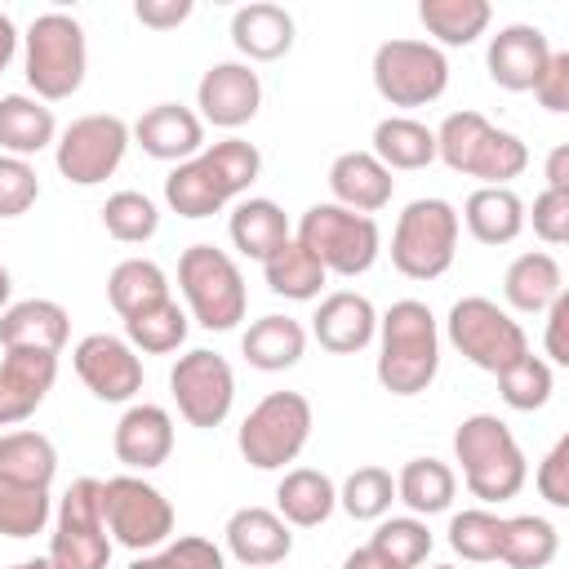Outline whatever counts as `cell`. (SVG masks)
Wrapping results in <instances>:
<instances>
[{
  "label": "cell",
  "mask_w": 569,
  "mask_h": 569,
  "mask_svg": "<svg viewBox=\"0 0 569 569\" xmlns=\"http://www.w3.org/2000/svg\"><path fill=\"white\" fill-rule=\"evenodd\" d=\"M262 173V156L244 138H222L200 156L182 160L164 178V204L178 218H213L222 204L244 196Z\"/></svg>",
  "instance_id": "6da1fadb"
},
{
  "label": "cell",
  "mask_w": 569,
  "mask_h": 569,
  "mask_svg": "<svg viewBox=\"0 0 569 569\" xmlns=\"http://www.w3.org/2000/svg\"><path fill=\"white\" fill-rule=\"evenodd\" d=\"M382 391L391 396H422L440 373V329L427 302L400 298L378 316V365Z\"/></svg>",
  "instance_id": "7a4b0ae2"
},
{
  "label": "cell",
  "mask_w": 569,
  "mask_h": 569,
  "mask_svg": "<svg viewBox=\"0 0 569 569\" xmlns=\"http://www.w3.org/2000/svg\"><path fill=\"white\" fill-rule=\"evenodd\" d=\"M436 156L453 173L480 178V187H511V178L529 169V147L480 111H449L436 129Z\"/></svg>",
  "instance_id": "3957f363"
},
{
  "label": "cell",
  "mask_w": 569,
  "mask_h": 569,
  "mask_svg": "<svg viewBox=\"0 0 569 569\" xmlns=\"http://www.w3.org/2000/svg\"><path fill=\"white\" fill-rule=\"evenodd\" d=\"M453 458L462 462V485L480 502H507L525 489L529 462L520 440L498 413H471L453 431Z\"/></svg>",
  "instance_id": "277c9868"
},
{
  "label": "cell",
  "mask_w": 569,
  "mask_h": 569,
  "mask_svg": "<svg viewBox=\"0 0 569 569\" xmlns=\"http://www.w3.org/2000/svg\"><path fill=\"white\" fill-rule=\"evenodd\" d=\"M22 71H27L31 98H40V102L71 98L84 84V71H89L84 27L62 9H49V13L31 18V27L22 36Z\"/></svg>",
  "instance_id": "5b68a950"
},
{
  "label": "cell",
  "mask_w": 569,
  "mask_h": 569,
  "mask_svg": "<svg viewBox=\"0 0 569 569\" xmlns=\"http://www.w3.org/2000/svg\"><path fill=\"white\" fill-rule=\"evenodd\" d=\"M178 289L187 298V311L200 329L227 333L244 320L249 293H244V276L236 267V258L218 244H191L178 258Z\"/></svg>",
  "instance_id": "8992f818"
},
{
  "label": "cell",
  "mask_w": 569,
  "mask_h": 569,
  "mask_svg": "<svg viewBox=\"0 0 569 569\" xmlns=\"http://www.w3.org/2000/svg\"><path fill=\"white\" fill-rule=\"evenodd\" d=\"M320 267L325 276H365L373 262H378V249H382V236H378V222L369 213H351L333 200L325 204H311L302 218H298V236H293Z\"/></svg>",
  "instance_id": "52a82bcc"
},
{
  "label": "cell",
  "mask_w": 569,
  "mask_h": 569,
  "mask_svg": "<svg viewBox=\"0 0 569 569\" xmlns=\"http://www.w3.org/2000/svg\"><path fill=\"white\" fill-rule=\"evenodd\" d=\"M458 209L440 196L409 200L391 231V267L409 280H436L453 267L458 253Z\"/></svg>",
  "instance_id": "ba28073f"
},
{
  "label": "cell",
  "mask_w": 569,
  "mask_h": 569,
  "mask_svg": "<svg viewBox=\"0 0 569 569\" xmlns=\"http://www.w3.org/2000/svg\"><path fill=\"white\" fill-rule=\"evenodd\" d=\"M111 533L102 520V480L80 476L58 498L53 533H49V565L53 569H107L111 565Z\"/></svg>",
  "instance_id": "9c48e42d"
},
{
  "label": "cell",
  "mask_w": 569,
  "mask_h": 569,
  "mask_svg": "<svg viewBox=\"0 0 569 569\" xmlns=\"http://www.w3.org/2000/svg\"><path fill=\"white\" fill-rule=\"evenodd\" d=\"M311 422H316L311 418V400L302 391H271V396H262L244 413L236 445H240V453H244L249 467L276 471V467L293 462L307 449Z\"/></svg>",
  "instance_id": "30bf717a"
},
{
  "label": "cell",
  "mask_w": 569,
  "mask_h": 569,
  "mask_svg": "<svg viewBox=\"0 0 569 569\" xmlns=\"http://www.w3.org/2000/svg\"><path fill=\"white\" fill-rule=\"evenodd\" d=\"M445 333L458 347V356L485 373H502L511 360H520L529 351L520 320H511L507 307H498L493 298H480V293H467L449 307Z\"/></svg>",
  "instance_id": "8fae6325"
},
{
  "label": "cell",
  "mask_w": 569,
  "mask_h": 569,
  "mask_svg": "<svg viewBox=\"0 0 569 569\" xmlns=\"http://www.w3.org/2000/svg\"><path fill=\"white\" fill-rule=\"evenodd\" d=\"M102 520L111 542L129 551H156L173 533V502L156 485L129 471V476L102 480Z\"/></svg>",
  "instance_id": "7c38bea8"
},
{
  "label": "cell",
  "mask_w": 569,
  "mask_h": 569,
  "mask_svg": "<svg viewBox=\"0 0 569 569\" xmlns=\"http://www.w3.org/2000/svg\"><path fill=\"white\" fill-rule=\"evenodd\" d=\"M129 142H133V138H129V124H124L120 116H111V111H89V116H76V120L58 133V142H53V164H58V173H62L67 182H76V187H98V182H107V178L120 169Z\"/></svg>",
  "instance_id": "4fadbf2b"
},
{
  "label": "cell",
  "mask_w": 569,
  "mask_h": 569,
  "mask_svg": "<svg viewBox=\"0 0 569 569\" xmlns=\"http://www.w3.org/2000/svg\"><path fill=\"white\" fill-rule=\"evenodd\" d=\"M373 89L391 107H427L449 89V62L431 40H382L373 49Z\"/></svg>",
  "instance_id": "5bb4252c"
},
{
  "label": "cell",
  "mask_w": 569,
  "mask_h": 569,
  "mask_svg": "<svg viewBox=\"0 0 569 569\" xmlns=\"http://www.w3.org/2000/svg\"><path fill=\"white\" fill-rule=\"evenodd\" d=\"M169 396L187 427H222L236 405V373L218 351H187L169 369Z\"/></svg>",
  "instance_id": "9a60e30c"
},
{
  "label": "cell",
  "mask_w": 569,
  "mask_h": 569,
  "mask_svg": "<svg viewBox=\"0 0 569 569\" xmlns=\"http://www.w3.org/2000/svg\"><path fill=\"white\" fill-rule=\"evenodd\" d=\"M71 365H76L80 382L98 400H107V405H124V400H133L142 391V360L116 333H89V338H80L76 351H71Z\"/></svg>",
  "instance_id": "2e32d148"
},
{
  "label": "cell",
  "mask_w": 569,
  "mask_h": 569,
  "mask_svg": "<svg viewBox=\"0 0 569 569\" xmlns=\"http://www.w3.org/2000/svg\"><path fill=\"white\" fill-rule=\"evenodd\" d=\"M196 107L204 124L240 129L262 107V80L249 62H213L196 84Z\"/></svg>",
  "instance_id": "e0dca14e"
},
{
  "label": "cell",
  "mask_w": 569,
  "mask_h": 569,
  "mask_svg": "<svg viewBox=\"0 0 569 569\" xmlns=\"http://www.w3.org/2000/svg\"><path fill=\"white\" fill-rule=\"evenodd\" d=\"M547 62H551V40L542 27H529V22L502 27L485 53L489 80L507 93H529L538 84V76L547 71Z\"/></svg>",
  "instance_id": "ac0fdd59"
},
{
  "label": "cell",
  "mask_w": 569,
  "mask_h": 569,
  "mask_svg": "<svg viewBox=\"0 0 569 569\" xmlns=\"http://www.w3.org/2000/svg\"><path fill=\"white\" fill-rule=\"evenodd\" d=\"M129 138H133L151 160H173V164H182V160H191V156L204 151V120H200L191 107H182V102H156V107H147V111L133 120Z\"/></svg>",
  "instance_id": "d6986e66"
},
{
  "label": "cell",
  "mask_w": 569,
  "mask_h": 569,
  "mask_svg": "<svg viewBox=\"0 0 569 569\" xmlns=\"http://www.w3.org/2000/svg\"><path fill=\"white\" fill-rule=\"evenodd\" d=\"M58 356L53 351H4L0 360V427L27 422L53 391Z\"/></svg>",
  "instance_id": "ffe728a7"
},
{
  "label": "cell",
  "mask_w": 569,
  "mask_h": 569,
  "mask_svg": "<svg viewBox=\"0 0 569 569\" xmlns=\"http://www.w3.org/2000/svg\"><path fill=\"white\" fill-rule=\"evenodd\" d=\"M311 333L325 351L333 356H356L378 338V311L365 293L356 289H338L329 298H320L316 316H311Z\"/></svg>",
  "instance_id": "44dd1931"
},
{
  "label": "cell",
  "mask_w": 569,
  "mask_h": 569,
  "mask_svg": "<svg viewBox=\"0 0 569 569\" xmlns=\"http://www.w3.org/2000/svg\"><path fill=\"white\" fill-rule=\"evenodd\" d=\"M111 449L129 471H151L173 453V418L160 405H129L111 431Z\"/></svg>",
  "instance_id": "7402d4cb"
},
{
  "label": "cell",
  "mask_w": 569,
  "mask_h": 569,
  "mask_svg": "<svg viewBox=\"0 0 569 569\" xmlns=\"http://www.w3.org/2000/svg\"><path fill=\"white\" fill-rule=\"evenodd\" d=\"M71 333V316L53 298H22L0 311V347L4 351H62Z\"/></svg>",
  "instance_id": "603a6c76"
},
{
  "label": "cell",
  "mask_w": 569,
  "mask_h": 569,
  "mask_svg": "<svg viewBox=\"0 0 569 569\" xmlns=\"http://www.w3.org/2000/svg\"><path fill=\"white\" fill-rule=\"evenodd\" d=\"M329 191H333V204L373 218L378 209L391 204L396 178H391V169L373 151H342L329 164Z\"/></svg>",
  "instance_id": "cb8c5ba5"
},
{
  "label": "cell",
  "mask_w": 569,
  "mask_h": 569,
  "mask_svg": "<svg viewBox=\"0 0 569 569\" xmlns=\"http://www.w3.org/2000/svg\"><path fill=\"white\" fill-rule=\"evenodd\" d=\"M222 538H227V551L240 565H249V569H271V565H280L293 551L289 525L271 507H240V511H231Z\"/></svg>",
  "instance_id": "d4e9b609"
},
{
  "label": "cell",
  "mask_w": 569,
  "mask_h": 569,
  "mask_svg": "<svg viewBox=\"0 0 569 569\" xmlns=\"http://www.w3.org/2000/svg\"><path fill=\"white\" fill-rule=\"evenodd\" d=\"M231 44L249 62H276V58H284L293 49V13L284 4H271V0L240 4L231 13Z\"/></svg>",
  "instance_id": "484cf974"
},
{
  "label": "cell",
  "mask_w": 569,
  "mask_h": 569,
  "mask_svg": "<svg viewBox=\"0 0 569 569\" xmlns=\"http://www.w3.org/2000/svg\"><path fill=\"white\" fill-rule=\"evenodd\" d=\"M333 507H338V489L316 467H293L276 485V516L289 529H316L333 516Z\"/></svg>",
  "instance_id": "4316f807"
},
{
  "label": "cell",
  "mask_w": 569,
  "mask_h": 569,
  "mask_svg": "<svg viewBox=\"0 0 569 569\" xmlns=\"http://www.w3.org/2000/svg\"><path fill=\"white\" fill-rule=\"evenodd\" d=\"M53 142H58V120H53L49 102H40L31 93H4L0 98V151L4 156L27 160Z\"/></svg>",
  "instance_id": "83f0119b"
},
{
  "label": "cell",
  "mask_w": 569,
  "mask_h": 569,
  "mask_svg": "<svg viewBox=\"0 0 569 569\" xmlns=\"http://www.w3.org/2000/svg\"><path fill=\"white\" fill-rule=\"evenodd\" d=\"M560 293H565V271H560V262H556L551 253L533 249V253L511 258V267H507V276H502V298H507V307H516V311H525V316H538V311H547Z\"/></svg>",
  "instance_id": "f1b7e54d"
},
{
  "label": "cell",
  "mask_w": 569,
  "mask_h": 569,
  "mask_svg": "<svg viewBox=\"0 0 569 569\" xmlns=\"http://www.w3.org/2000/svg\"><path fill=\"white\" fill-rule=\"evenodd\" d=\"M240 351L253 369L262 373H284L302 360L307 351V329L293 320V316H258L244 338H240Z\"/></svg>",
  "instance_id": "f546056e"
},
{
  "label": "cell",
  "mask_w": 569,
  "mask_h": 569,
  "mask_svg": "<svg viewBox=\"0 0 569 569\" xmlns=\"http://www.w3.org/2000/svg\"><path fill=\"white\" fill-rule=\"evenodd\" d=\"M458 222H467L480 244H511L525 231V200L511 187H476Z\"/></svg>",
  "instance_id": "4dcf8cb0"
},
{
  "label": "cell",
  "mask_w": 569,
  "mask_h": 569,
  "mask_svg": "<svg viewBox=\"0 0 569 569\" xmlns=\"http://www.w3.org/2000/svg\"><path fill=\"white\" fill-rule=\"evenodd\" d=\"M227 231H231V244H236L244 258L267 262V258L289 240V218H284V209H280L276 200L249 196V200H240V204L231 209Z\"/></svg>",
  "instance_id": "1f68e13d"
},
{
  "label": "cell",
  "mask_w": 569,
  "mask_h": 569,
  "mask_svg": "<svg viewBox=\"0 0 569 569\" xmlns=\"http://www.w3.org/2000/svg\"><path fill=\"white\" fill-rule=\"evenodd\" d=\"M453 493H458V476L440 458H409L400 467V476H396V498L413 516H440V511H449Z\"/></svg>",
  "instance_id": "d6a6232c"
},
{
  "label": "cell",
  "mask_w": 569,
  "mask_h": 569,
  "mask_svg": "<svg viewBox=\"0 0 569 569\" xmlns=\"http://www.w3.org/2000/svg\"><path fill=\"white\" fill-rule=\"evenodd\" d=\"M387 169H427L436 160V129H427L413 116H387L373 124L369 147Z\"/></svg>",
  "instance_id": "836d02e7"
},
{
  "label": "cell",
  "mask_w": 569,
  "mask_h": 569,
  "mask_svg": "<svg viewBox=\"0 0 569 569\" xmlns=\"http://www.w3.org/2000/svg\"><path fill=\"white\" fill-rule=\"evenodd\" d=\"M107 298H111V307L120 311V320H129L133 311L156 307V302L169 298V276H164V267L151 262V258H124V262H116L111 276H107Z\"/></svg>",
  "instance_id": "e575fe53"
},
{
  "label": "cell",
  "mask_w": 569,
  "mask_h": 569,
  "mask_svg": "<svg viewBox=\"0 0 569 569\" xmlns=\"http://www.w3.org/2000/svg\"><path fill=\"white\" fill-rule=\"evenodd\" d=\"M418 18H422L427 36H436L449 49H458V44H471V40H480L489 31L493 9H489V0H422Z\"/></svg>",
  "instance_id": "d590c367"
},
{
  "label": "cell",
  "mask_w": 569,
  "mask_h": 569,
  "mask_svg": "<svg viewBox=\"0 0 569 569\" xmlns=\"http://www.w3.org/2000/svg\"><path fill=\"white\" fill-rule=\"evenodd\" d=\"M560 551V533L547 516H507L498 560L511 569H547Z\"/></svg>",
  "instance_id": "8d00e7d4"
},
{
  "label": "cell",
  "mask_w": 569,
  "mask_h": 569,
  "mask_svg": "<svg viewBox=\"0 0 569 569\" xmlns=\"http://www.w3.org/2000/svg\"><path fill=\"white\" fill-rule=\"evenodd\" d=\"M58 471V449L44 431H4L0 436V476L18 485L49 489Z\"/></svg>",
  "instance_id": "74e56055"
},
{
  "label": "cell",
  "mask_w": 569,
  "mask_h": 569,
  "mask_svg": "<svg viewBox=\"0 0 569 569\" xmlns=\"http://www.w3.org/2000/svg\"><path fill=\"white\" fill-rule=\"evenodd\" d=\"M262 276H267V289L271 293H280V298H293V302H311V298H320V289H325V267L289 236L267 262H262Z\"/></svg>",
  "instance_id": "f35d334b"
},
{
  "label": "cell",
  "mask_w": 569,
  "mask_h": 569,
  "mask_svg": "<svg viewBox=\"0 0 569 569\" xmlns=\"http://www.w3.org/2000/svg\"><path fill=\"white\" fill-rule=\"evenodd\" d=\"M187 320L191 316L173 298H164V302L142 307V311H133L124 320V342L133 351H147V356H169V351H178L187 342V329H191Z\"/></svg>",
  "instance_id": "ab89813d"
},
{
  "label": "cell",
  "mask_w": 569,
  "mask_h": 569,
  "mask_svg": "<svg viewBox=\"0 0 569 569\" xmlns=\"http://www.w3.org/2000/svg\"><path fill=\"white\" fill-rule=\"evenodd\" d=\"M49 520H53L49 489L0 476V533L4 538H36L49 529Z\"/></svg>",
  "instance_id": "60d3db41"
},
{
  "label": "cell",
  "mask_w": 569,
  "mask_h": 569,
  "mask_svg": "<svg viewBox=\"0 0 569 569\" xmlns=\"http://www.w3.org/2000/svg\"><path fill=\"white\" fill-rule=\"evenodd\" d=\"M369 547L391 565V569H418L431 556V529L418 516H382Z\"/></svg>",
  "instance_id": "b9f144b4"
},
{
  "label": "cell",
  "mask_w": 569,
  "mask_h": 569,
  "mask_svg": "<svg viewBox=\"0 0 569 569\" xmlns=\"http://www.w3.org/2000/svg\"><path fill=\"white\" fill-rule=\"evenodd\" d=\"M493 378H498L502 400H507L511 409H520V413L542 409V405L551 400V387H556L551 365H547L542 356H533V351H525L520 360H511V365H507L502 373H493Z\"/></svg>",
  "instance_id": "7bdbcfd3"
},
{
  "label": "cell",
  "mask_w": 569,
  "mask_h": 569,
  "mask_svg": "<svg viewBox=\"0 0 569 569\" xmlns=\"http://www.w3.org/2000/svg\"><path fill=\"white\" fill-rule=\"evenodd\" d=\"M102 227L120 244H142V240H151L160 231V209L142 191H116L102 204Z\"/></svg>",
  "instance_id": "ee69618b"
},
{
  "label": "cell",
  "mask_w": 569,
  "mask_h": 569,
  "mask_svg": "<svg viewBox=\"0 0 569 569\" xmlns=\"http://www.w3.org/2000/svg\"><path fill=\"white\" fill-rule=\"evenodd\" d=\"M391 502H396V480L387 467H356L338 489V507L351 520H382Z\"/></svg>",
  "instance_id": "f6af8a7d"
},
{
  "label": "cell",
  "mask_w": 569,
  "mask_h": 569,
  "mask_svg": "<svg viewBox=\"0 0 569 569\" xmlns=\"http://www.w3.org/2000/svg\"><path fill=\"white\" fill-rule=\"evenodd\" d=\"M449 547L471 560V565H489L498 560L502 547V516H493L489 507H467L449 520Z\"/></svg>",
  "instance_id": "bcb514c9"
},
{
  "label": "cell",
  "mask_w": 569,
  "mask_h": 569,
  "mask_svg": "<svg viewBox=\"0 0 569 569\" xmlns=\"http://www.w3.org/2000/svg\"><path fill=\"white\" fill-rule=\"evenodd\" d=\"M129 569H227V556L218 542L200 538V533H187V538H173L156 551H142Z\"/></svg>",
  "instance_id": "7dc6e473"
},
{
  "label": "cell",
  "mask_w": 569,
  "mask_h": 569,
  "mask_svg": "<svg viewBox=\"0 0 569 569\" xmlns=\"http://www.w3.org/2000/svg\"><path fill=\"white\" fill-rule=\"evenodd\" d=\"M36 200H40V178L31 160L0 151V218H22Z\"/></svg>",
  "instance_id": "c3c4849f"
},
{
  "label": "cell",
  "mask_w": 569,
  "mask_h": 569,
  "mask_svg": "<svg viewBox=\"0 0 569 569\" xmlns=\"http://www.w3.org/2000/svg\"><path fill=\"white\" fill-rule=\"evenodd\" d=\"M525 222H533L538 240L565 244L569 240V191H538L533 196V213H525Z\"/></svg>",
  "instance_id": "681fc988"
},
{
  "label": "cell",
  "mask_w": 569,
  "mask_h": 569,
  "mask_svg": "<svg viewBox=\"0 0 569 569\" xmlns=\"http://www.w3.org/2000/svg\"><path fill=\"white\" fill-rule=\"evenodd\" d=\"M533 485L551 507H569V436H560L547 449V458L533 471Z\"/></svg>",
  "instance_id": "f907efd6"
},
{
  "label": "cell",
  "mask_w": 569,
  "mask_h": 569,
  "mask_svg": "<svg viewBox=\"0 0 569 569\" xmlns=\"http://www.w3.org/2000/svg\"><path fill=\"white\" fill-rule=\"evenodd\" d=\"M533 98L547 107V111H569V53L565 49H551V62H547V71L538 76V84H533Z\"/></svg>",
  "instance_id": "816d5d0a"
},
{
  "label": "cell",
  "mask_w": 569,
  "mask_h": 569,
  "mask_svg": "<svg viewBox=\"0 0 569 569\" xmlns=\"http://www.w3.org/2000/svg\"><path fill=\"white\" fill-rule=\"evenodd\" d=\"M191 9H196L191 0H138L133 18L142 27H151V31H173V27H182L191 18Z\"/></svg>",
  "instance_id": "f5cc1de1"
},
{
  "label": "cell",
  "mask_w": 569,
  "mask_h": 569,
  "mask_svg": "<svg viewBox=\"0 0 569 569\" xmlns=\"http://www.w3.org/2000/svg\"><path fill=\"white\" fill-rule=\"evenodd\" d=\"M565 329H569V293H560V298L547 307V365H569Z\"/></svg>",
  "instance_id": "db71d44e"
},
{
  "label": "cell",
  "mask_w": 569,
  "mask_h": 569,
  "mask_svg": "<svg viewBox=\"0 0 569 569\" xmlns=\"http://www.w3.org/2000/svg\"><path fill=\"white\" fill-rule=\"evenodd\" d=\"M547 191H569V147H551L547 156Z\"/></svg>",
  "instance_id": "11a10c76"
},
{
  "label": "cell",
  "mask_w": 569,
  "mask_h": 569,
  "mask_svg": "<svg viewBox=\"0 0 569 569\" xmlns=\"http://www.w3.org/2000/svg\"><path fill=\"white\" fill-rule=\"evenodd\" d=\"M13 53H18V27H13L9 13H0V76H4V67L13 62Z\"/></svg>",
  "instance_id": "9f6ffc18"
},
{
  "label": "cell",
  "mask_w": 569,
  "mask_h": 569,
  "mask_svg": "<svg viewBox=\"0 0 569 569\" xmlns=\"http://www.w3.org/2000/svg\"><path fill=\"white\" fill-rule=\"evenodd\" d=\"M342 569H391V565H387V560L365 542V547H356V551L342 560Z\"/></svg>",
  "instance_id": "6f0895ef"
},
{
  "label": "cell",
  "mask_w": 569,
  "mask_h": 569,
  "mask_svg": "<svg viewBox=\"0 0 569 569\" xmlns=\"http://www.w3.org/2000/svg\"><path fill=\"white\" fill-rule=\"evenodd\" d=\"M9 293H13V280H9V267H0V311L9 307Z\"/></svg>",
  "instance_id": "680465c9"
},
{
  "label": "cell",
  "mask_w": 569,
  "mask_h": 569,
  "mask_svg": "<svg viewBox=\"0 0 569 569\" xmlns=\"http://www.w3.org/2000/svg\"><path fill=\"white\" fill-rule=\"evenodd\" d=\"M9 569H53V565H49V556H44V560H18V565H9Z\"/></svg>",
  "instance_id": "91938a15"
},
{
  "label": "cell",
  "mask_w": 569,
  "mask_h": 569,
  "mask_svg": "<svg viewBox=\"0 0 569 569\" xmlns=\"http://www.w3.org/2000/svg\"><path fill=\"white\" fill-rule=\"evenodd\" d=\"M431 569H458V565H431Z\"/></svg>",
  "instance_id": "94428289"
}]
</instances>
